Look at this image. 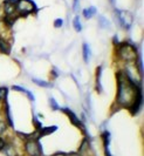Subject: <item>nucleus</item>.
I'll use <instances>...</instances> for the list:
<instances>
[{
	"mask_svg": "<svg viewBox=\"0 0 144 156\" xmlns=\"http://www.w3.org/2000/svg\"><path fill=\"white\" fill-rule=\"evenodd\" d=\"M117 98H116V105L120 107L129 108L132 102L135 101L137 95L142 92L141 83H135L131 79L127 76L124 72H117Z\"/></svg>",
	"mask_w": 144,
	"mask_h": 156,
	"instance_id": "f257e3e1",
	"label": "nucleus"
},
{
	"mask_svg": "<svg viewBox=\"0 0 144 156\" xmlns=\"http://www.w3.org/2000/svg\"><path fill=\"white\" fill-rule=\"evenodd\" d=\"M117 56L122 61L131 62V61H136L138 59V53L134 45L129 42H122L117 45Z\"/></svg>",
	"mask_w": 144,
	"mask_h": 156,
	"instance_id": "f03ea898",
	"label": "nucleus"
},
{
	"mask_svg": "<svg viewBox=\"0 0 144 156\" xmlns=\"http://www.w3.org/2000/svg\"><path fill=\"white\" fill-rule=\"evenodd\" d=\"M36 11V5L32 0H19L15 2V12L18 16L25 18Z\"/></svg>",
	"mask_w": 144,
	"mask_h": 156,
	"instance_id": "7ed1b4c3",
	"label": "nucleus"
},
{
	"mask_svg": "<svg viewBox=\"0 0 144 156\" xmlns=\"http://www.w3.org/2000/svg\"><path fill=\"white\" fill-rule=\"evenodd\" d=\"M115 14H116V19H117V23H120L121 26L125 30H130L132 21H134V18L132 14L128 12V11H122V9H116L115 11Z\"/></svg>",
	"mask_w": 144,
	"mask_h": 156,
	"instance_id": "20e7f679",
	"label": "nucleus"
},
{
	"mask_svg": "<svg viewBox=\"0 0 144 156\" xmlns=\"http://www.w3.org/2000/svg\"><path fill=\"white\" fill-rule=\"evenodd\" d=\"M25 151L28 156H42V147L39 141H25Z\"/></svg>",
	"mask_w": 144,
	"mask_h": 156,
	"instance_id": "39448f33",
	"label": "nucleus"
},
{
	"mask_svg": "<svg viewBox=\"0 0 144 156\" xmlns=\"http://www.w3.org/2000/svg\"><path fill=\"white\" fill-rule=\"evenodd\" d=\"M63 113L68 116V119L70 120V122H72L73 125L75 126V127H77V128H80V129H82L84 133H86V128H84V126H83V122L81 121L79 117L76 116V114L73 112V110L68 109V108H63Z\"/></svg>",
	"mask_w": 144,
	"mask_h": 156,
	"instance_id": "423d86ee",
	"label": "nucleus"
},
{
	"mask_svg": "<svg viewBox=\"0 0 144 156\" xmlns=\"http://www.w3.org/2000/svg\"><path fill=\"white\" fill-rule=\"evenodd\" d=\"M2 11H4V13L6 16H13V14H15V2H13L12 0H5Z\"/></svg>",
	"mask_w": 144,
	"mask_h": 156,
	"instance_id": "0eeeda50",
	"label": "nucleus"
},
{
	"mask_svg": "<svg viewBox=\"0 0 144 156\" xmlns=\"http://www.w3.org/2000/svg\"><path fill=\"white\" fill-rule=\"evenodd\" d=\"M0 53H2V54H9L11 53V45L1 37H0Z\"/></svg>",
	"mask_w": 144,
	"mask_h": 156,
	"instance_id": "6e6552de",
	"label": "nucleus"
},
{
	"mask_svg": "<svg viewBox=\"0 0 144 156\" xmlns=\"http://www.w3.org/2000/svg\"><path fill=\"white\" fill-rule=\"evenodd\" d=\"M57 130V127L56 126H50V127H42L40 130H39V134H40V137L42 136H47L49 134H53L54 132Z\"/></svg>",
	"mask_w": 144,
	"mask_h": 156,
	"instance_id": "1a4fd4ad",
	"label": "nucleus"
},
{
	"mask_svg": "<svg viewBox=\"0 0 144 156\" xmlns=\"http://www.w3.org/2000/svg\"><path fill=\"white\" fill-rule=\"evenodd\" d=\"M101 73H102V67H98L96 69V90L98 93H102V85H101Z\"/></svg>",
	"mask_w": 144,
	"mask_h": 156,
	"instance_id": "9d476101",
	"label": "nucleus"
},
{
	"mask_svg": "<svg viewBox=\"0 0 144 156\" xmlns=\"http://www.w3.org/2000/svg\"><path fill=\"white\" fill-rule=\"evenodd\" d=\"M82 14L83 16L86 18V19H90V18H93V16L96 14V8L94 6H90L88 8H84L83 9V12H82Z\"/></svg>",
	"mask_w": 144,
	"mask_h": 156,
	"instance_id": "9b49d317",
	"label": "nucleus"
},
{
	"mask_svg": "<svg viewBox=\"0 0 144 156\" xmlns=\"http://www.w3.org/2000/svg\"><path fill=\"white\" fill-rule=\"evenodd\" d=\"M12 89H13V90H18V92H22V93H25L27 96H28V99H29L31 101H34V95H33L28 89L22 88V87H20V86H13L12 87Z\"/></svg>",
	"mask_w": 144,
	"mask_h": 156,
	"instance_id": "f8f14e48",
	"label": "nucleus"
},
{
	"mask_svg": "<svg viewBox=\"0 0 144 156\" xmlns=\"http://www.w3.org/2000/svg\"><path fill=\"white\" fill-rule=\"evenodd\" d=\"M82 53H83V60H84V62H88L89 58H90V54H91L88 44H83V47H82Z\"/></svg>",
	"mask_w": 144,
	"mask_h": 156,
	"instance_id": "ddd939ff",
	"label": "nucleus"
},
{
	"mask_svg": "<svg viewBox=\"0 0 144 156\" xmlns=\"http://www.w3.org/2000/svg\"><path fill=\"white\" fill-rule=\"evenodd\" d=\"M5 116H6V123H7V126L13 127V121H12L11 110H9V106H8V103H5Z\"/></svg>",
	"mask_w": 144,
	"mask_h": 156,
	"instance_id": "4468645a",
	"label": "nucleus"
},
{
	"mask_svg": "<svg viewBox=\"0 0 144 156\" xmlns=\"http://www.w3.org/2000/svg\"><path fill=\"white\" fill-rule=\"evenodd\" d=\"M98 23H100V27H102V28H108L110 26V21L103 16H98Z\"/></svg>",
	"mask_w": 144,
	"mask_h": 156,
	"instance_id": "2eb2a0df",
	"label": "nucleus"
},
{
	"mask_svg": "<svg viewBox=\"0 0 144 156\" xmlns=\"http://www.w3.org/2000/svg\"><path fill=\"white\" fill-rule=\"evenodd\" d=\"M33 82H34V83H36L38 86L45 87V88H52V87H53V83H49V82L42 81V80H39V79H34V78H33Z\"/></svg>",
	"mask_w": 144,
	"mask_h": 156,
	"instance_id": "dca6fc26",
	"label": "nucleus"
},
{
	"mask_svg": "<svg viewBox=\"0 0 144 156\" xmlns=\"http://www.w3.org/2000/svg\"><path fill=\"white\" fill-rule=\"evenodd\" d=\"M73 26H74V28H75L76 32L82 31V23H81L79 16H75V18H74V20H73Z\"/></svg>",
	"mask_w": 144,
	"mask_h": 156,
	"instance_id": "f3484780",
	"label": "nucleus"
},
{
	"mask_svg": "<svg viewBox=\"0 0 144 156\" xmlns=\"http://www.w3.org/2000/svg\"><path fill=\"white\" fill-rule=\"evenodd\" d=\"M7 94H8V89L6 87H0V101L6 100Z\"/></svg>",
	"mask_w": 144,
	"mask_h": 156,
	"instance_id": "a211bd4d",
	"label": "nucleus"
},
{
	"mask_svg": "<svg viewBox=\"0 0 144 156\" xmlns=\"http://www.w3.org/2000/svg\"><path fill=\"white\" fill-rule=\"evenodd\" d=\"M33 125H34V127H35V130H38V132H39L41 128L43 127V126H42V123H41L40 121L38 120V117H36V116L33 117Z\"/></svg>",
	"mask_w": 144,
	"mask_h": 156,
	"instance_id": "6ab92c4d",
	"label": "nucleus"
},
{
	"mask_svg": "<svg viewBox=\"0 0 144 156\" xmlns=\"http://www.w3.org/2000/svg\"><path fill=\"white\" fill-rule=\"evenodd\" d=\"M49 105H50V107H52V109H53V110H59V109H60V107H59L57 102H56L55 99H53V98H49Z\"/></svg>",
	"mask_w": 144,
	"mask_h": 156,
	"instance_id": "aec40b11",
	"label": "nucleus"
},
{
	"mask_svg": "<svg viewBox=\"0 0 144 156\" xmlns=\"http://www.w3.org/2000/svg\"><path fill=\"white\" fill-rule=\"evenodd\" d=\"M7 127H8L7 123L4 120H0V135H2V134L7 130Z\"/></svg>",
	"mask_w": 144,
	"mask_h": 156,
	"instance_id": "412c9836",
	"label": "nucleus"
},
{
	"mask_svg": "<svg viewBox=\"0 0 144 156\" xmlns=\"http://www.w3.org/2000/svg\"><path fill=\"white\" fill-rule=\"evenodd\" d=\"M6 144H7V141L5 140L4 137H1V136H0V151H2V150L5 149Z\"/></svg>",
	"mask_w": 144,
	"mask_h": 156,
	"instance_id": "4be33fe9",
	"label": "nucleus"
},
{
	"mask_svg": "<svg viewBox=\"0 0 144 156\" xmlns=\"http://www.w3.org/2000/svg\"><path fill=\"white\" fill-rule=\"evenodd\" d=\"M62 25H63V20L62 19H56L55 21H54V27H56V28L62 27Z\"/></svg>",
	"mask_w": 144,
	"mask_h": 156,
	"instance_id": "5701e85b",
	"label": "nucleus"
},
{
	"mask_svg": "<svg viewBox=\"0 0 144 156\" xmlns=\"http://www.w3.org/2000/svg\"><path fill=\"white\" fill-rule=\"evenodd\" d=\"M52 78H53V79H56V78H57V74H56L55 70H52Z\"/></svg>",
	"mask_w": 144,
	"mask_h": 156,
	"instance_id": "b1692460",
	"label": "nucleus"
},
{
	"mask_svg": "<svg viewBox=\"0 0 144 156\" xmlns=\"http://www.w3.org/2000/svg\"><path fill=\"white\" fill-rule=\"evenodd\" d=\"M66 156H81V155L77 154V153H72V154H66Z\"/></svg>",
	"mask_w": 144,
	"mask_h": 156,
	"instance_id": "393cba45",
	"label": "nucleus"
},
{
	"mask_svg": "<svg viewBox=\"0 0 144 156\" xmlns=\"http://www.w3.org/2000/svg\"><path fill=\"white\" fill-rule=\"evenodd\" d=\"M52 156H66V154H62V153H56V154H54V155Z\"/></svg>",
	"mask_w": 144,
	"mask_h": 156,
	"instance_id": "a878e982",
	"label": "nucleus"
},
{
	"mask_svg": "<svg viewBox=\"0 0 144 156\" xmlns=\"http://www.w3.org/2000/svg\"><path fill=\"white\" fill-rule=\"evenodd\" d=\"M110 2H111L112 5H115V0H110Z\"/></svg>",
	"mask_w": 144,
	"mask_h": 156,
	"instance_id": "bb28decb",
	"label": "nucleus"
},
{
	"mask_svg": "<svg viewBox=\"0 0 144 156\" xmlns=\"http://www.w3.org/2000/svg\"><path fill=\"white\" fill-rule=\"evenodd\" d=\"M12 1H13V2H16V1H19V0H12Z\"/></svg>",
	"mask_w": 144,
	"mask_h": 156,
	"instance_id": "cd10ccee",
	"label": "nucleus"
}]
</instances>
